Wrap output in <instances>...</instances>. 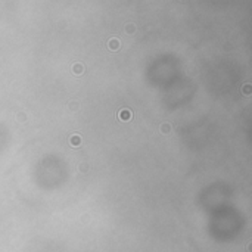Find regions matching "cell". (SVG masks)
I'll use <instances>...</instances> for the list:
<instances>
[{
	"label": "cell",
	"instance_id": "1",
	"mask_svg": "<svg viewBox=\"0 0 252 252\" xmlns=\"http://www.w3.org/2000/svg\"><path fill=\"white\" fill-rule=\"evenodd\" d=\"M118 117H120V120H121V121H128V120L133 117V114H131V111H130V109H121V111H120V114H118Z\"/></svg>",
	"mask_w": 252,
	"mask_h": 252
},
{
	"label": "cell",
	"instance_id": "2",
	"mask_svg": "<svg viewBox=\"0 0 252 252\" xmlns=\"http://www.w3.org/2000/svg\"><path fill=\"white\" fill-rule=\"evenodd\" d=\"M108 47L111 49V50H117V49L120 47V40H118V38H115V37H114V38H111V40L108 41Z\"/></svg>",
	"mask_w": 252,
	"mask_h": 252
},
{
	"label": "cell",
	"instance_id": "3",
	"mask_svg": "<svg viewBox=\"0 0 252 252\" xmlns=\"http://www.w3.org/2000/svg\"><path fill=\"white\" fill-rule=\"evenodd\" d=\"M71 144L72 146H80L81 144V137L78 136V134H74V136H71Z\"/></svg>",
	"mask_w": 252,
	"mask_h": 252
},
{
	"label": "cell",
	"instance_id": "4",
	"mask_svg": "<svg viewBox=\"0 0 252 252\" xmlns=\"http://www.w3.org/2000/svg\"><path fill=\"white\" fill-rule=\"evenodd\" d=\"M83 70H84V68H83L81 64H74V65H72V71L75 72V74H81Z\"/></svg>",
	"mask_w": 252,
	"mask_h": 252
},
{
	"label": "cell",
	"instance_id": "5",
	"mask_svg": "<svg viewBox=\"0 0 252 252\" xmlns=\"http://www.w3.org/2000/svg\"><path fill=\"white\" fill-rule=\"evenodd\" d=\"M171 130H173V127H171V124H162V126H161V133H164V134L170 133Z\"/></svg>",
	"mask_w": 252,
	"mask_h": 252
},
{
	"label": "cell",
	"instance_id": "6",
	"mask_svg": "<svg viewBox=\"0 0 252 252\" xmlns=\"http://www.w3.org/2000/svg\"><path fill=\"white\" fill-rule=\"evenodd\" d=\"M243 89H245V90H243V93H245V94H249V93H251V90H249V89H251V86H249V84H246Z\"/></svg>",
	"mask_w": 252,
	"mask_h": 252
},
{
	"label": "cell",
	"instance_id": "7",
	"mask_svg": "<svg viewBox=\"0 0 252 252\" xmlns=\"http://www.w3.org/2000/svg\"><path fill=\"white\" fill-rule=\"evenodd\" d=\"M134 30H136V28H134L133 25H127V33H133Z\"/></svg>",
	"mask_w": 252,
	"mask_h": 252
},
{
	"label": "cell",
	"instance_id": "8",
	"mask_svg": "<svg viewBox=\"0 0 252 252\" xmlns=\"http://www.w3.org/2000/svg\"><path fill=\"white\" fill-rule=\"evenodd\" d=\"M18 120H19V121H24V120H25V115H24V112H21V114L18 115Z\"/></svg>",
	"mask_w": 252,
	"mask_h": 252
}]
</instances>
